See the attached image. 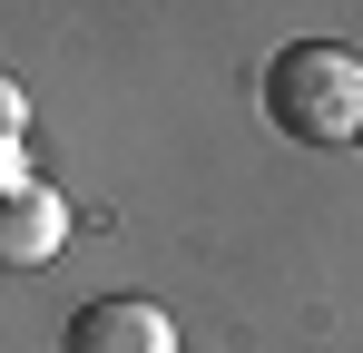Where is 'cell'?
<instances>
[{
	"instance_id": "2",
	"label": "cell",
	"mask_w": 363,
	"mask_h": 353,
	"mask_svg": "<svg viewBox=\"0 0 363 353\" xmlns=\"http://www.w3.org/2000/svg\"><path fill=\"white\" fill-rule=\"evenodd\" d=\"M69 353H177V324L138 294H99L69 314Z\"/></svg>"
},
{
	"instance_id": "3",
	"label": "cell",
	"mask_w": 363,
	"mask_h": 353,
	"mask_svg": "<svg viewBox=\"0 0 363 353\" xmlns=\"http://www.w3.org/2000/svg\"><path fill=\"white\" fill-rule=\"evenodd\" d=\"M69 235V206L40 176H0V265H50Z\"/></svg>"
},
{
	"instance_id": "4",
	"label": "cell",
	"mask_w": 363,
	"mask_h": 353,
	"mask_svg": "<svg viewBox=\"0 0 363 353\" xmlns=\"http://www.w3.org/2000/svg\"><path fill=\"white\" fill-rule=\"evenodd\" d=\"M20 138H30V99H20V79H0V176L20 157Z\"/></svg>"
},
{
	"instance_id": "5",
	"label": "cell",
	"mask_w": 363,
	"mask_h": 353,
	"mask_svg": "<svg viewBox=\"0 0 363 353\" xmlns=\"http://www.w3.org/2000/svg\"><path fill=\"white\" fill-rule=\"evenodd\" d=\"M354 147H363V138H354Z\"/></svg>"
},
{
	"instance_id": "1",
	"label": "cell",
	"mask_w": 363,
	"mask_h": 353,
	"mask_svg": "<svg viewBox=\"0 0 363 353\" xmlns=\"http://www.w3.org/2000/svg\"><path fill=\"white\" fill-rule=\"evenodd\" d=\"M265 118H275V138H304V147L363 138V59L334 50V40L275 50L265 59Z\"/></svg>"
}]
</instances>
